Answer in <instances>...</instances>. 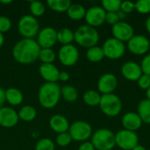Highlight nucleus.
<instances>
[{"mask_svg": "<svg viewBox=\"0 0 150 150\" xmlns=\"http://www.w3.org/2000/svg\"><path fill=\"white\" fill-rule=\"evenodd\" d=\"M40 47L33 39H22L12 48L14 60L23 65L32 64L37 59L40 52Z\"/></svg>", "mask_w": 150, "mask_h": 150, "instance_id": "obj_1", "label": "nucleus"}, {"mask_svg": "<svg viewBox=\"0 0 150 150\" xmlns=\"http://www.w3.org/2000/svg\"><path fill=\"white\" fill-rule=\"evenodd\" d=\"M61 97V87L56 83H45L40 87L38 91L39 103L46 109L55 107Z\"/></svg>", "mask_w": 150, "mask_h": 150, "instance_id": "obj_2", "label": "nucleus"}, {"mask_svg": "<svg viewBox=\"0 0 150 150\" xmlns=\"http://www.w3.org/2000/svg\"><path fill=\"white\" fill-rule=\"evenodd\" d=\"M75 41L81 47L90 48L97 46L99 41V33L98 30L88 25L79 26L74 33Z\"/></svg>", "mask_w": 150, "mask_h": 150, "instance_id": "obj_3", "label": "nucleus"}, {"mask_svg": "<svg viewBox=\"0 0 150 150\" xmlns=\"http://www.w3.org/2000/svg\"><path fill=\"white\" fill-rule=\"evenodd\" d=\"M91 142L96 150H112L116 146L115 134L108 128H100L91 135Z\"/></svg>", "mask_w": 150, "mask_h": 150, "instance_id": "obj_4", "label": "nucleus"}, {"mask_svg": "<svg viewBox=\"0 0 150 150\" xmlns=\"http://www.w3.org/2000/svg\"><path fill=\"white\" fill-rule=\"evenodd\" d=\"M98 106L102 112L108 117L118 116L121 112L123 107L121 99L114 93L102 95Z\"/></svg>", "mask_w": 150, "mask_h": 150, "instance_id": "obj_5", "label": "nucleus"}, {"mask_svg": "<svg viewBox=\"0 0 150 150\" xmlns=\"http://www.w3.org/2000/svg\"><path fill=\"white\" fill-rule=\"evenodd\" d=\"M40 25L37 18L32 15L21 17L18 23V30L24 39H33L39 33Z\"/></svg>", "mask_w": 150, "mask_h": 150, "instance_id": "obj_6", "label": "nucleus"}, {"mask_svg": "<svg viewBox=\"0 0 150 150\" xmlns=\"http://www.w3.org/2000/svg\"><path fill=\"white\" fill-rule=\"evenodd\" d=\"M68 133L70 134L73 141L84 142L91 137L93 131L91 126L88 122L77 120L69 126Z\"/></svg>", "mask_w": 150, "mask_h": 150, "instance_id": "obj_7", "label": "nucleus"}, {"mask_svg": "<svg viewBox=\"0 0 150 150\" xmlns=\"http://www.w3.org/2000/svg\"><path fill=\"white\" fill-rule=\"evenodd\" d=\"M105 57L110 60L120 59L126 53V45L112 37L105 40L102 47Z\"/></svg>", "mask_w": 150, "mask_h": 150, "instance_id": "obj_8", "label": "nucleus"}, {"mask_svg": "<svg viewBox=\"0 0 150 150\" xmlns=\"http://www.w3.org/2000/svg\"><path fill=\"white\" fill-rule=\"evenodd\" d=\"M115 142L122 150H132L138 145L139 137L135 132L121 129L115 134Z\"/></svg>", "mask_w": 150, "mask_h": 150, "instance_id": "obj_9", "label": "nucleus"}, {"mask_svg": "<svg viewBox=\"0 0 150 150\" xmlns=\"http://www.w3.org/2000/svg\"><path fill=\"white\" fill-rule=\"evenodd\" d=\"M127 47L135 55H146L150 49V40L142 34H134L127 42Z\"/></svg>", "mask_w": 150, "mask_h": 150, "instance_id": "obj_10", "label": "nucleus"}, {"mask_svg": "<svg viewBox=\"0 0 150 150\" xmlns=\"http://www.w3.org/2000/svg\"><path fill=\"white\" fill-rule=\"evenodd\" d=\"M58 59L63 66H74L79 60V51L73 44L62 46L58 52Z\"/></svg>", "mask_w": 150, "mask_h": 150, "instance_id": "obj_11", "label": "nucleus"}, {"mask_svg": "<svg viewBox=\"0 0 150 150\" xmlns=\"http://www.w3.org/2000/svg\"><path fill=\"white\" fill-rule=\"evenodd\" d=\"M37 43L40 48H52L57 42V31L51 26H46L37 35Z\"/></svg>", "mask_w": 150, "mask_h": 150, "instance_id": "obj_12", "label": "nucleus"}, {"mask_svg": "<svg viewBox=\"0 0 150 150\" xmlns=\"http://www.w3.org/2000/svg\"><path fill=\"white\" fill-rule=\"evenodd\" d=\"M105 16L106 11L101 6H92L86 10L84 19L86 25L95 28L105 23Z\"/></svg>", "mask_w": 150, "mask_h": 150, "instance_id": "obj_13", "label": "nucleus"}, {"mask_svg": "<svg viewBox=\"0 0 150 150\" xmlns=\"http://www.w3.org/2000/svg\"><path fill=\"white\" fill-rule=\"evenodd\" d=\"M112 37L121 42H127L134 35V27L126 21H120L112 27Z\"/></svg>", "mask_w": 150, "mask_h": 150, "instance_id": "obj_14", "label": "nucleus"}, {"mask_svg": "<svg viewBox=\"0 0 150 150\" xmlns=\"http://www.w3.org/2000/svg\"><path fill=\"white\" fill-rule=\"evenodd\" d=\"M98 91L102 95L112 94L118 86V79L112 73L102 75L98 81Z\"/></svg>", "mask_w": 150, "mask_h": 150, "instance_id": "obj_15", "label": "nucleus"}, {"mask_svg": "<svg viewBox=\"0 0 150 150\" xmlns=\"http://www.w3.org/2000/svg\"><path fill=\"white\" fill-rule=\"evenodd\" d=\"M18 112L11 107L3 106L0 108V126L4 128L14 127L18 122Z\"/></svg>", "mask_w": 150, "mask_h": 150, "instance_id": "obj_16", "label": "nucleus"}, {"mask_svg": "<svg viewBox=\"0 0 150 150\" xmlns=\"http://www.w3.org/2000/svg\"><path fill=\"white\" fill-rule=\"evenodd\" d=\"M121 74L123 77L128 81H138V79L142 76V70L141 65L134 61H129L125 62L121 67Z\"/></svg>", "mask_w": 150, "mask_h": 150, "instance_id": "obj_17", "label": "nucleus"}, {"mask_svg": "<svg viewBox=\"0 0 150 150\" xmlns=\"http://www.w3.org/2000/svg\"><path fill=\"white\" fill-rule=\"evenodd\" d=\"M121 123H122L124 129H127L132 132H136L142 127L143 122L141 120L137 112H128L125 113L124 116L122 117Z\"/></svg>", "mask_w": 150, "mask_h": 150, "instance_id": "obj_18", "label": "nucleus"}, {"mask_svg": "<svg viewBox=\"0 0 150 150\" xmlns=\"http://www.w3.org/2000/svg\"><path fill=\"white\" fill-rule=\"evenodd\" d=\"M39 72L46 83H56L59 80L60 70L53 63H42L39 68Z\"/></svg>", "mask_w": 150, "mask_h": 150, "instance_id": "obj_19", "label": "nucleus"}, {"mask_svg": "<svg viewBox=\"0 0 150 150\" xmlns=\"http://www.w3.org/2000/svg\"><path fill=\"white\" fill-rule=\"evenodd\" d=\"M69 126L70 125H69L68 119L61 114H55V115L52 116L49 120L50 128L54 132L57 133L58 134L68 132Z\"/></svg>", "mask_w": 150, "mask_h": 150, "instance_id": "obj_20", "label": "nucleus"}, {"mask_svg": "<svg viewBox=\"0 0 150 150\" xmlns=\"http://www.w3.org/2000/svg\"><path fill=\"white\" fill-rule=\"evenodd\" d=\"M22 92L16 88H9L5 90V101L11 105H19L23 102Z\"/></svg>", "mask_w": 150, "mask_h": 150, "instance_id": "obj_21", "label": "nucleus"}, {"mask_svg": "<svg viewBox=\"0 0 150 150\" xmlns=\"http://www.w3.org/2000/svg\"><path fill=\"white\" fill-rule=\"evenodd\" d=\"M66 12H67L68 17L70 19L77 21V20H81L84 18L86 10L80 4H71V5L69 6V8L68 9Z\"/></svg>", "mask_w": 150, "mask_h": 150, "instance_id": "obj_22", "label": "nucleus"}, {"mask_svg": "<svg viewBox=\"0 0 150 150\" xmlns=\"http://www.w3.org/2000/svg\"><path fill=\"white\" fill-rule=\"evenodd\" d=\"M137 113L142 122L150 125V100L145 98L140 101L137 107Z\"/></svg>", "mask_w": 150, "mask_h": 150, "instance_id": "obj_23", "label": "nucleus"}, {"mask_svg": "<svg viewBox=\"0 0 150 150\" xmlns=\"http://www.w3.org/2000/svg\"><path fill=\"white\" fill-rule=\"evenodd\" d=\"M75 40L74 32L69 28L63 27L57 31V42L61 43L62 46L72 44Z\"/></svg>", "mask_w": 150, "mask_h": 150, "instance_id": "obj_24", "label": "nucleus"}, {"mask_svg": "<svg viewBox=\"0 0 150 150\" xmlns=\"http://www.w3.org/2000/svg\"><path fill=\"white\" fill-rule=\"evenodd\" d=\"M101 94L94 90H89L86 91L83 96V102L89 105V106H98L99 105L100 100H101Z\"/></svg>", "mask_w": 150, "mask_h": 150, "instance_id": "obj_25", "label": "nucleus"}, {"mask_svg": "<svg viewBox=\"0 0 150 150\" xmlns=\"http://www.w3.org/2000/svg\"><path fill=\"white\" fill-rule=\"evenodd\" d=\"M18 115L19 120L25 121V122H30V121H33L36 118L37 111L32 105H24L23 107H21V109L18 112Z\"/></svg>", "mask_w": 150, "mask_h": 150, "instance_id": "obj_26", "label": "nucleus"}, {"mask_svg": "<svg viewBox=\"0 0 150 150\" xmlns=\"http://www.w3.org/2000/svg\"><path fill=\"white\" fill-rule=\"evenodd\" d=\"M86 57L91 62H99L105 58V54L101 47L94 46L87 49Z\"/></svg>", "mask_w": 150, "mask_h": 150, "instance_id": "obj_27", "label": "nucleus"}, {"mask_svg": "<svg viewBox=\"0 0 150 150\" xmlns=\"http://www.w3.org/2000/svg\"><path fill=\"white\" fill-rule=\"evenodd\" d=\"M47 6L57 12H64L67 11L69 6L71 5L70 0H47Z\"/></svg>", "mask_w": 150, "mask_h": 150, "instance_id": "obj_28", "label": "nucleus"}, {"mask_svg": "<svg viewBox=\"0 0 150 150\" xmlns=\"http://www.w3.org/2000/svg\"><path fill=\"white\" fill-rule=\"evenodd\" d=\"M61 96L67 102H75L78 98L77 90L71 85H65L61 88Z\"/></svg>", "mask_w": 150, "mask_h": 150, "instance_id": "obj_29", "label": "nucleus"}, {"mask_svg": "<svg viewBox=\"0 0 150 150\" xmlns=\"http://www.w3.org/2000/svg\"><path fill=\"white\" fill-rule=\"evenodd\" d=\"M56 58L55 53L52 48H41L40 54H39V59L41 61L42 63H53Z\"/></svg>", "mask_w": 150, "mask_h": 150, "instance_id": "obj_30", "label": "nucleus"}, {"mask_svg": "<svg viewBox=\"0 0 150 150\" xmlns=\"http://www.w3.org/2000/svg\"><path fill=\"white\" fill-rule=\"evenodd\" d=\"M121 3L120 0H103L101 7L106 12H118L120 10Z\"/></svg>", "mask_w": 150, "mask_h": 150, "instance_id": "obj_31", "label": "nucleus"}, {"mask_svg": "<svg viewBox=\"0 0 150 150\" xmlns=\"http://www.w3.org/2000/svg\"><path fill=\"white\" fill-rule=\"evenodd\" d=\"M29 7H30L31 15L35 17V18L42 16L45 13V11H46L45 5L40 1H32L30 3Z\"/></svg>", "mask_w": 150, "mask_h": 150, "instance_id": "obj_32", "label": "nucleus"}, {"mask_svg": "<svg viewBox=\"0 0 150 150\" xmlns=\"http://www.w3.org/2000/svg\"><path fill=\"white\" fill-rule=\"evenodd\" d=\"M55 144L49 138H42L39 140L35 145L34 150H54Z\"/></svg>", "mask_w": 150, "mask_h": 150, "instance_id": "obj_33", "label": "nucleus"}, {"mask_svg": "<svg viewBox=\"0 0 150 150\" xmlns=\"http://www.w3.org/2000/svg\"><path fill=\"white\" fill-rule=\"evenodd\" d=\"M72 138L70 136V134L66 132V133H62V134H59L57 136H56V139H55V142L56 144L59 146V147H67L69 146L71 142H72Z\"/></svg>", "mask_w": 150, "mask_h": 150, "instance_id": "obj_34", "label": "nucleus"}, {"mask_svg": "<svg viewBox=\"0 0 150 150\" xmlns=\"http://www.w3.org/2000/svg\"><path fill=\"white\" fill-rule=\"evenodd\" d=\"M135 10L141 14L150 13V0H140L134 3Z\"/></svg>", "mask_w": 150, "mask_h": 150, "instance_id": "obj_35", "label": "nucleus"}, {"mask_svg": "<svg viewBox=\"0 0 150 150\" xmlns=\"http://www.w3.org/2000/svg\"><path fill=\"white\" fill-rule=\"evenodd\" d=\"M11 28V21L5 16H0V33H4Z\"/></svg>", "mask_w": 150, "mask_h": 150, "instance_id": "obj_36", "label": "nucleus"}, {"mask_svg": "<svg viewBox=\"0 0 150 150\" xmlns=\"http://www.w3.org/2000/svg\"><path fill=\"white\" fill-rule=\"evenodd\" d=\"M137 83H138V86L142 90L147 91L150 87V76L146 75V74H142V76L138 79Z\"/></svg>", "mask_w": 150, "mask_h": 150, "instance_id": "obj_37", "label": "nucleus"}, {"mask_svg": "<svg viewBox=\"0 0 150 150\" xmlns=\"http://www.w3.org/2000/svg\"><path fill=\"white\" fill-rule=\"evenodd\" d=\"M140 65H141L142 73L150 76V54L144 55Z\"/></svg>", "mask_w": 150, "mask_h": 150, "instance_id": "obj_38", "label": "nucleus"}, {"mask_svg": "<svg viewBox=\"0 0 150 150\" xmlns=\"http://www.w3.org/2000/svg\"><path fill=\"white\" fill-rule=\"evenodd\" d=\"M134 10H135V7H134V2H132V1H123L121 3L120 11H123L126 15L133 12Z\"/></svg>", "mask_w": 150, "mask_h": 150, "instance_id": "obj_39", "label": "nucleus"}, {"mask_svg": "<svg viewBox=\"0 0 150 150\" xmlns=\"http://www.w3.org/2000/svg\"><path fill=\"white\" fill-rule=\"evenodd\" d=\"M120 18L119 16L117 14V12H106V16H105V22L109 25H114L115 24H117L118 22H120Z\"/></svg>", "mask_w": 150, "mask_h": 150, "instance_id": "obj_40", "label": "nucleus"}, {"mask_svg": "<svg viewBox=\"0 0 150 150\" xmlns=\"http://www.w3.org/2000/svg\"><path fill=\"white\" fill-rule=\"evenodd\" d=\"M78 150H96L94 146L92 145V143L91 142H82L81 145L79 146Z\"/></svg>", "mask_w": 150, "mask_h": 150, "instance_id": "obj_41", "label": "nucleus"}, {"mask_svg": "<svg viewBox=\"0 0 150 150\" xmlns=\"http://www.w3.org/2000/svg\"><path fill=\"white\" fill-rule=\"evenodd\" d=\"M69 74L67 72V71H60V74H59V80L62 81V82H67L69 80Z\"/></svg>", "mask_w": 150, "mask_h": 150, "instance_id": "obj_42", "label": "nucleus"}, {"mask_svg": "<svg viewBox=\"0 0 150 150\" xmlns=\"http://www.w3.org/2000/svg\"><path fill=\"white\" fill-rule=\"evenodd\" d=\"M5 90L0 88V108L3 107L4 104L5 103Z\"/></svg>", "mask_w": 150, "mask_h": 150, "instance_id": "obj_43", "label": "nucleus"}, {"mask_svg": "<svg viewBox=\"0 0 150 150\" xmlns=\"http://www.w3.org/2000/svg\"><path fill=\"white\" fill-rule=\"evenodd\" d=\"M117 14H118V16H119V18H120V21H124V19L126 18V14L123 12V11H121L120 10L117 12Z\"/></svg>", "mask_w": 150, "mask_h": 150, "instance_id": "obj_44", "label": "nucleus"}, {"mask_svg": "<svg viewBox=\"0 0 150 150\" xmlns=\"http://www.w3.org/2000/svg\"><path fill=\"white\" fill-rule=\"evenodd\" d=\"M145 26H146V29L148 31V33L150 34V16L146 19V22H145Z\"/></svg>", "mask_w": 150, "mask_h": 150, "instance_id": "obj_45", "label": "nucleus"}, {"mask_svg": "<svg viewBox=\"0 0 150 150\" xmlns=\"http://www.w3.org/2000/svg\"><path fill=\"white\" fill-rule=\"evenodd\" d=\"M4 43V34L0 33V48L3 47Z\"/></svg>", "mask_w": 150, "mask_h": 150, "instance_id": "obj_46", "label": "nucleus"}, {"mask_svg": "<svg viewBox=\"0 0 150 150\" xmlns=\"http://www.w3.org/2000/svg\"><path fill=\"white\" fill-rule=\"evenodd\" d=\"M132 150H147V149H146V148H145V147H143V146H142V145H139V144H138L135 148H134Z\"/></svg>", "mask_w": 150, "mask_h": 150, "instance_id": "obj_47", "label": "nucleus"}, {"mask_svg": "<svg viewBox=\"0 0 150 150\" xmlns=\"http://www.w3.org/2000/svg\"><path fill=\"white\" fill-rule=\"evenodd\" d=\"M146 97H147V99L150 100V87L146 91Z\"/></svg>", "mask_w": 150, "mask_h": 150, "instance_id": "obj_48", "label": "nucleus"}, {"mask_svg": "<svg viewBox=\"0 0 150 150\" xmlns=\"http://www.w3.org/2000/svg\"><path fill=\"white\" fill-rule=\"evenodd\" d=\"M0 3L1 4H11L12 1L11 0H8V1H3V0H1Z\"/></svg>", "mask_w": 150, "mask_h": 150, "instance_id": "obj_49", "label": "nucleus"}]
</instances>
